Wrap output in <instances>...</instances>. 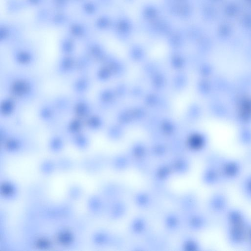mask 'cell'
<instances>
[{
    "instance_id": "1",
    "label": "cell",
    "mask_w": 251,
    "mask_h": 251,
    "mask_svg": "<svg viewBox=\"0 0 251 251\" xmlns=\"http://www.w3.org/2000/svg\"><path fill=\"white\" fill-rule=\"evenodd\" d=\"M4 82L8 96L17 101L29 102L37 95V83L30 76L17 73L8 74Z\"/></svg>"
},
{
    "instance_id": "2",
    "label": "cell",
    "mask_w": 251,
    "mask_h": 251,
    "mask_svg": "<svg viewBox=\"0 0 251 251\" xmlns=\"http://www.w3.org/2000/svg\"><path fill=\"white\" fill-rule=\"evenodd\" d=\"M218 166L224 182H231L241 175L243 164L237 159L230 157H217Z\"/></svg>"
},
{
    "instance_id": "3",
    "label": "cell",
    "mask_w": 251,
    "mask_h": 251,
    "mask_svg": "<svg viewBox=\"0 0 251 251\" xmlns=\"http://www.w3.org/2000/svg\"><path fill=\"white\" fill-rule=\"evenodd\" d=\"M230 206L228 197L226 193L222 190H218L214 192L208 201L209 209L218 216H222Z\"/></svg>"
},
{
    "instance_id": "4",
    "label": "cell",
    "mask_w": 251,
    "mask_h": 251,
    "mask_svg": "<svg viewBox=\"0 0 251 251\" xmlns=\"http://www.w3.org/2000/svg\"><path fill=\"white\" fill-rule=\"evenodd\" d=\"M222 217L225 226L246 227L250 220L242 209L231 206Z\"/></svg>"
},
{
    "instance_id": "5",
    "label": "cell",
    "mask_w": 251,
    "mask_h": 251,
    "mask_svg": "<svg viewBox=\"0 0 251 251\" xmlns=\"http://www.w3.org/2000/svg\"><path fill=\"white\" fill-rule=\"evenodd\" d=\"M225 234L227 243L231 246L239 247L246 245V227L225 226Z\"/></svg>"
},
{
    "instance_id": "6",
    "label": "cell",
    "mask_w": 251,
    "mask_h": 251,
    "mask_svg": "<svg viewBox=\"0 0 251 251\" xmlns=\"http://www.w3.org/2000/svg\"><path fill=\"white\" fill-rule=\"evenodd\" d=\"M71 112L75 117L85 119L92 113V105L85 96H77L73 101Z\"/></svg>"
},
{
    "instance_id": "7",
    "label": "cell",
    "mask_w": 251,
    "mask_h": 251,
    "mask_svg": "<svg viewBox=\"0 0 251 251\" xmlns=\"http://www.w3.org/2000/svg\"><path fill=\"white\" fill-rule=\"evenodd\" d=\"M203 178L205 183L210 185H217L223 182L218 166L217 157L211 159L204 171Z\"/></svg>"
},
{
    "instance_id": "8",
    "label": "cell",
    "mask_w": 251,
    "mask_h": 251,
    "mask_svg": "<svg viewBox=\"0 0 251 251\" xmlns=\"http://www.w3.org/2000/svg\"><path fill=\"white\" fill-rule=\"evenodd\" d=\"M92 85V80L86 74H80L73 81L72 89L77 96H84L89 91Z\"/></svg>"
},
{
    "instance_id": "9",
    "label": "cell",
    "mask_w": 251,
    "mask_h": 251,
    "mask_svg": "<svg viewBox=\"0 0 251 251\" xmlns=\"http://www.w3.org/2000/svg\"><path fill=\"white\" fill-rule=\"evenodd\" d=\"M39 114L40 118L50 125L55 124L57 117L59 115L51 101L43 103L40 107Z\"/></svg>"
},
{
    "instance_id": "10",
    "label": "cell",
    "mask_w": 251,
    "mask_h": 251,
    "mask_svg": "<svg viewBox=\"0 0 251 251\" xmlns=\"http://www.w3.org/2000/svg\"><path fill=\"white\" fill-rule=\"evenodd\" d=\"M56 69L61 75H67L76 72L75 60L72 58L64 57L57 63Z\"/></svg>"
},
{
    "instance_id": "11",
    "label": "cell",
    "mask_w": 251,
    "mask_h": 251,
    "mask_svg": "<svg viewBox=\"0 0 251 251\" xmlns=\"http://www.w3.org/2000/svg\"><path fill=\"white\" fill-rule=\"evenodd\" d=\"M18 101L8 96L3 99L0 106L1 114L4 117H12L17 111Z\"/></svg>"
},
{
    "instance_id": "12",
    "label": "cell",
    "mask_w": 251,
    "mask_h": 251,
    "mask_svg": "<svg viewBox=\"0 0 251 251\" xmlns=\"http://www.w3.org/2000/svg\"><path fill=\"white\" fill-rule=\"evenodd\" d=\"M239 188L243 198L251 202V172L245 175L241 179Z\"/></svg>"
},
{
    "instance_id": "13",
    "label": "cell",
    "mask_w": 251,
    "mask_h": 251,
    "mask_svg": "<svg viewBox=\"0 0 251 251\" xmlns=\"http://www.w3.org/2000/svg\"><path fill=\"white\" fill-rule=\"evenodd\" d=\"M85 126L82 119L74 116L66 123L64 128L67 132L75 135L81 132Z\"/></svg>"
},
{
    "instance_id": "14",
    "label": "cell",
    "mask_w": 251,
    "mask_h": 251,
    "mask_svg": "<svg viewBox=\"0 0 251 251\" xmlns=\"http://www.w3.org/2000/svg\"><path fill=\"white\" fill-rule=\"evenodd\" d=\"M76 72L86 74L92 68V60L90 58H78L75 60Z\"/></svg>"
},
{
    "instance_id": "15",
    "label": "cell",
    "mask_w": 251,
    "mask_h": 251,
    "mask_svg": "<svg viewBox=\"0 0 251 251\" xmlns=\"http://www.w3.org/2000/svg\"><path fill=\"white\" fill-rule=\"evenodd\" d=\"M247 242L246 245L251 250V220L250 219L246 227Z\"/></svg>"
}]
</instances>
